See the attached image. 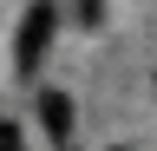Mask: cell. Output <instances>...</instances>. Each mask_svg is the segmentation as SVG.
<instances>
[{"mask_svg":"<svg viewBox=\"0 0 157 151\" xmlns=\"http://www.w3.org/2000/svg\"><path fill=\"white\" fill-rule=\"evenodd\" d=\"M111 151H124V145H111Z\"/></svg>","mask_w":157,"mask_h":151,"instance_id":"3957f363","label":"cell"},{"mask_svg":"<svg viewBox=\"0 0 157 151\" xmlns=\"http://www.w3.org/2000/svg\"><path fill=\"white\" fill-rule=\"evenodd\" d=\"M52 33H59L52 0H33V7L20 13V40H13V66H20V79H33V72H39V59H46V46H52Z\"/></svg>","mask_w":157,"mask_h":151,"instance_id":"6da1fadb","label":"cell"},{"mask_svg":"<svg viewBox=\"0 0 157 151\" xmlns=\"http://www.w3.org/2000/svg\"><path fill=\"white\" fill-rule=\"evenodd\" d=\"M39 125L52 138H72V92H39Z\"/></svg>","mask_w":157,"mask_h":151,"instance_id":"7a4b0ae2","label":"cell"}]
</instances>
